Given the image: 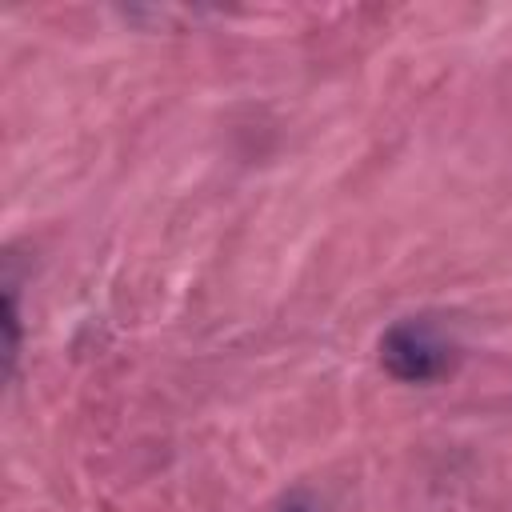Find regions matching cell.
Returning <instances> with one entry per match:
<instances>
[{
	"label": "cell",
	"instance_id": "cell-1",
	"mask_svg": "<svg viewBox=\"0 0 512 512\" xmlns=\"http://www.w3.org/2000/svg\"><path fill=\"white\" fill-rule=\"evenodd\" d=\"M380 364L408 384H428L448 372L452 348L428 320H400L380 336Z\"/></svg>",
	"mask_w": 512,
	"mask_h": 512
},
{
	"label": "cell",
	"instance_id": "cell-2",
	"mask_svg": "<svg viewBox=\"0 0 512 512\" xmlns=\"http://www.w3.org/2000/svg\"><path fill=\"white\" fill-rule=\"evenodd\" d=\"M280 512H312V508H308V504H300V500H288Z\"/></svg>",
	"mask_w": 512,
	"mask_h": 512
}]
</instances>
